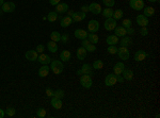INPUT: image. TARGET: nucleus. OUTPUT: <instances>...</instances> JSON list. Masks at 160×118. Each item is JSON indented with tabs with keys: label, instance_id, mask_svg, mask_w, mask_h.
<instances>
[{
	"label": "nucleus",
	"instance_id": "nucleus-1",
	"mask_svg": "<svg viewBox=\"0 0 160 118\" xmlns=\"http://www.w3.org/2000/svg\"><path fill=\"white\" fill-rule=\"evenodd\" d=\"M50 68H51L53 73L60 75L63 71V69H64V66H63L61 61H59V60H53V61H51V67Z\"/></svg>",
	"mask_w": 160,
	"mask_h": 118
},
{
	"label": "nucleus",
	"instance_id": "nucleus-2",
	"mask_svg": "<svg viewBox=\"0 0 160 118\" xmlns=\"http://www.w3.org/2000/svg\"><path fill=\"white\" fill-rule=\"evenodd\" d=\"M80 84L82 85L84 88H90L93 84V80H92V76L90 75H81L80 78Z\"/></svg>",
	"mask_w": 160,
	"mask_h": 118
},
{
	"label": "nucleus",
	"instance_id": "nucleus-3",
	"mask_svg": "<svg viewBox=\"0 0 160 118\" xmlns=\"http://www.w3.org/2000/svg\"><path fill=\"white\" fill-rule=\"evenodd\" d=\"M129 5L132 10L141 11L144 7V1L143 0H130L129 1Z\"/></svg>",
	"mask_w": 160,
	"mask_h": 118
},
{
	"label": "nucleus",
	"instance_id": "nucleus-4",
	"mask_svg": "<svg viewBox=\"0 0 160 118\" xmlns=\"http://www.w3.org/2000/svg\"><path fill=\"white\" fill-rule=\"evenodd\" d=\"M116 54L120 56V59L121 60H124V61H127L129 59V51L127 47H120L118 48V52H116Z\"/></svg>",
	"mask_w": 160,
	"mask_h": 118
},
{
	"label": "nucleus",
	"instance_id": "nucleus-5",
	"mask_svg": "<svg viewBox=\"0 0 160 118\" xmlns=\"http://www.w3.org/2000/svg\"><path fill=\"white\" fill-rule=\"evenodd\" d=\"M92 71H93V68H92L90 64H83L81 69L77 70V75L78 76H81V75H90V76H92Z\"/></svg>",
	"mask_w": 160,
	"mask_h": 118
},
{
	"label": "nucleus",
	"instance_id": "nucleus-6",
	"mask_svg": "<svg viewBox=\"0 0 160 118\" xmlns=\"http://www.w3.org/2000/svg\"><path fill=\"white\" fill-rule=\"evenodd\" d=\"M16 7H15L14 2H11V1H8V2H4L1 7V10L3 11V13H12L14 12Z\"/></svg>",
	"mask_w": 160,
	"mask_h": 118
},
{
	"label": "nucleus",
	"instance_id": "nucleus-7",
	"mask_svg": "<svg viewBox=\"0 0 160 118\" xmlns=\"http://www.w3.org/2000/svg\"><path fill=\"white\" fill-rule=\"evenodd\" d=\"M104 27L107 31H112V30H114L115 27H116V20L113 19L112 17L107 18L106 21H105V24H104Z\"/></svg>",
	"mask_w": 160,
	"mask_h": 118
},
{
	"label": "nucleus",
	"instance_id": "nucleus-8",
	"mask_svg": "<svg viewBox=\"0 0 160 118\" xmlns=\"http://www.w3.org/2000/svg\"><path fill=\"white\" fill-rule=\"evenodd\" d=\"M88 30L91 32V33H96V32L99 30V22L95 19H92V20L89 21L88 24Z\"/></svg>",
	"mask_w": 160,
	"mask_h": 118
},
{
	"label": "nucleus",
	"instance_id": "nucleus-9",
	"mask_svg": "<svg viewBox=\"0 0 160 118\" xmlns=\"http://www.w3.org/2000/svg\"><path fill=\"white\" fill-rule=\"evenodd\" d=\"M116 82H118L116 81V75H114V73H109L105 79V84L107 86H113Z\"/></svg>",
	"mask_w": 160,
	"mask_h": 118
},
{
	"label": "nucleus",
	"instance_id": "nucleus-10",
	"mask_svg": "<svg viewBox=\"0 0 160 118\" xmlns=\"http://www.w3.org/2000/svg\"><path fill=\"white\" fill-rule=\"evenodd\" d=\"M89 12H91L92 14L94 15H98L101 13V4L96 3V2H93L89 5Z\"/></svg>",
	"mask_w": 160,
	"mask_h": 118
},
{
	"label": "nucleus",
	"instance_id": "nucleus-11",
	"mask_svg": "<svg viewBox=\"0 0 160 118\" xmlns=\"http://www.w3.org/2000/svg\"><path fill=\"white\" fill-rule=\"evenodd\" d=\"M136 20H137V24H139L140 27H146V26L148 24V22H150L148 17H146L144 15H138L136 18Z\"/></svg>",
	"mask_w": 160,
	"mask_h": 118
},
{
	"label": "nucleus",
	"instance_id": "nucleus-12",
	"mask_svg": "<svg viewBox=\"0 0 160 118\" xmlns=\"http://www.w3.org/2000/svg\"><path fill=\"white\" fill-rule=\"evenodd\" d=\"M85 17H87L85 13L79 11V12H75V13H74V15L72 16V19H73V22H78V21L83 20Z\"/></svg>",
	"mask_w": 160,
	"mask_h": 118
},
{
	"label": "nucleus",
	"instance_id": "nucleus-13",
	"mask_svg": "<svg viewBox=\"0 0 160 118\" xmlns=\"http://www.w3.org/2000/svg\"><path fill=\"white\" fill-rule=\"evenodd\" d=\"M38 52H36V50H28V51L26 52V59L28 60V61H31V62H33V61H36L38 60Z\"/></svg>",
	"mask_w": 160,
	"mask_h": 118
},
{
	"label": "nucleus",
	"instance_id": "nucleus-14",
	"mask_svg": "<svg viewBox=\"0 0 160 118\" xmlns=\"http://www.w3.org/2000/svg\"><path fill=\"white\" fill-rule=\"evenodd\" d=\"M38 61L42 65H47V64H49V63H51V59H50V56H47V54H45V53H42L41 56H38Z\"/></svg>",
	"mask_w": 160,
	"mask_h": 118
},
{
	"label": "nucleus",
	"instance_id": "nucleus-15",
	"mask_svg": "<svg viewBox=\"0 0 160 118\" xmlns=\"http://www.w3.org/2000/svg\"><path fill=\"white\" fill-rule=\"evenodd\" d=\"M147 53H146L144 50H139V51H137L136 53H135V60L136 61H138V62H141V61H143V60H145L146 58H147Z\"/></svg>",
	"mask_w": 160,
	"mask_h": 118
},
{
	"label": "nucleus",
	"instance_id": "nucleus-16",
	"mask_svg": "<svg viewBox=\"0 0 160 118\" xmlns=\"http://www.w3.org/2000/svg\"><path fill=\"white\" fill-rule=\"evenodd\" d=\"M124 69H125V65L121 62L116 63L114 66H113V73H114V75H116V76H118V75H122Z\"/></svg>",
	"mask_w": 160,
	"mask_h": 118
},
{
	"label": "nucleus",
	"instance_id": "nucleus-17",
	"mask_svg": "<svg viewBox=\"0 0 160 118\" xmlns=\"http://www.w3.org/2000/svg\"><path fill=\"white\" fill-rule=\"evenodd\" d=\"M56 12L57 13H65L68 11V4L67 3H64V2H60L59 4H57L56 5Z\"/></svg>",
	"mask_w": 160,
	"mask_h": 118
},
{
	"label": "nucleus",
	"instance_id": "nucleus-18",
	"mask_svg": "<svg viewBox=\"0 0 160 118\" xmlns=\"http://www.w3.org/2000/svg\"><path fill=\"white\" fill-rule=\"evenodd\" d=\"M88 33L87 31H84V30H82V29H77L76 31H75V37L79 38V39H84V38L88 37Z\"/></svg>",
	"mask_w": 160,
	"mask_h": 118
},
{
	"label": "nucleus",
	"instance_id": "nucleus-19",
	"mask_svg": "<svg viewBox=\"0 0 160 118\" xmlns=\"http://www.w3.org/2000/svg\"><path fill=\"white\" fill-rule=\"evenodd\" d=\"M49 70H50V67H48L47 65H43L40 69H38V76L41 78H45V77L48 76Z\"/></svg>",
	"mask_w": 160,
	"mask_h": 118
},
{
	"label": "nucleus",
	"instance_id": "nucleus-20",
	"mask_svg": "<svg viewBox=\"0 0 160 118\" xmlns=\"http://www.w3.org/2000/svg\"><path fill=\"white\" fill-rule=\"evenodd\" d=\"M114 32H115V35L118 37H123V36H125L127 34V30L124 27H122V26L121 27H115Z\"/></svg>",
	"mask_w": 160,
	"mask_h": 118
},
{
	"label": "nucleus",
	"instance_id": "nucleus-21",
	"mask_svg": "<svg viewBox=\"0 0 160 118\" xmlns=\"http://www.w3.org/2000/svg\"><path fill=\"white\" fill-rule=\"evenodd\" d=\"M122 75H123L124 80L130 81V80H132V79H133V71H132L131 69H126V68H125V69L123 70Z\"/></svg>",
	"mask_w": 160,
	"mask_h": 118
},
{
	"label": "nucleus",
	"instance_id": "nucleus-22",
	"mask_svg": "<svg viewBox=\"0 0 160 118\" xmlns=\"http://www.w3.org/2000/svg\"><path fill=\"white\" fill-rule=\"evenodd\" d=\"M72 22H73V19H72V17H70V16L62 17L61 18V20H60V24H61V26H62L63 28H66V27L70 26Z\"/></svg>",
	"mask_w": 160,
	"mask_h": 118
},
{
	"label": "nucleus",
	"instance_id": "nucleus-23",
	"mask_svg": "<svg viewBox=\"0 0 160 118\" xmlns=\"http://www.w3.org/2000/svg\"><path fill=\"white\" fill-rule=\"evenodd\" d=\"M87 49L84 48V47H80L78 50H77V58L78 60H84L85 59V56H87Z\"/></svg>",
	"mask_w": 160,
	"mask_h": 118
},
{
	"label": "nucleus",
	"instance_id": "nucleus-24",
	"mask_svg": "<svg viewBox=\"0 0 160 118\" xmlns=\"http://www.w3.org/2000/svg\"><path fill=\"white\" fill-rule=\"evenodd\" d=\"M70 56H72V54H70V51H68V50H63L60 53V59L62 60L63 62H68L70 60Z\"/></svg>",
	"mask_w": 160,
	"mask_h": 118
},
{
	"label": "nucleus",
	"instance_id": "nucleus-25",
	"mask_svg": "<svg viewBox=\"0 0 160 118\" xmlns=\"http://www.w3.org/2000/svg\"><path fill=\"white\" fill-rule=\"evenodd\" d=\"M132 44V39L128 36H123L122 39L120 41V45L122 46V47H128Z\"/></svg>",
	"mask_w": 160,
	"mask_h": 118
},
{
	"label": "nucleus",
	"instance_id": "nucleus-26",
	"mask_svg": "<svg viewBox=\"0 0 160 118\" xmlns=\"http://www.w3.org/2000/svg\"><path fill=\"white\" fill-rule=\"evenodd\" d=\"M106 43L108 44L109 46L110 45H116L118 43V37L116 35H109L108 37L106 38Z\"/></svg>",
	"mask_w": 160,
	"mask_h": 118
},
{
	"label": "nucleus",
	"instance_id": "nucleus-27",
	"mask_svg": "<svg viewBox=\"0 0 160 118\" xmlns=\"http://www.w3.org/2000/svg\"><path fill=\"white\" fill-rule=\"evenodd\" d=\"M51 105L55 109H57V110H60V109L62 108V101H61L60 98L53 97L51 99Z\"/></svg>",
	"mask_w": 160,
	"mask_h": 118
},
{
	"label": "nucleus",
	"instance_id": "nucleus-28",
	"mask_svg": "<svg viewBox=\"0 0 160 118\" xmlns=\"http://www.w3.org/2000/svg\"><path fill=\"white\" fill-rule=\"evenodd\" d=\"M143 13H144V16L146 17H150L155 14V9L152 7H143Z\"/></svg>",
	"mask_w": 160,
	"mask_h": 118
},
{
	"label": "nucleus",
	"instance_id": "nucleus-29",
	"mask_svg": "<svg viewBox=\"0 0 160 118\" xmlns=\"http://www.w3.org/2000/svg\"><path fill=\"white\" fill-rule=\"evenodd\" d=\"M47 48L50 52L52 53H56L58 51V45H57L56 42H53V41H50L49 43H47Z\"/></svg>",
	"mask_w": 160,
	"mask_h": 118
},
{
	"label": "nucleus",
	"instance_id": "nucleus-30",
	"mask_svg": "<svg viewBox=\"0 0 160 118\" xmlns=\"http://www.w3.org/2000/svg\"><path fill=\"white\" fill-rule=\"evenodd\" d=\"M88 39H89V42L91 43V44H94V45H96L98 43V35L95 34V33H91V34H88Z\"/></svg>",
	"mask_w": 160,
	"mask_h": 118
},
{
	"label": "nucleus",
	"instance_id": "nucleus-31",
	"mask_svg": "<svg viewBox=\"0 0 160 118\" xmlns=\"http://www.w3.org/2000/svg\"><path fill=\"white\" fill-rule=\"evenodd\" d=\"M123 11L121 9H118V10L113 11V15H112V18L115 19V20H118V19H122L123 17Z\"/></svg>",
	"mask_w": 160,
	"mask_h": 118
},
{
	"label": "nucleus",
	"instance_id": "nucleus-32",
	"mask_svg": "<svg viewBox=\"0 0 160 118\" xmlns=\"http://www.w3.org/2000/svg\"><path fill=\"white\" fill-rule=\"evenodd\" d=\"M46 19L50 22H53V21H56L58 19V13L57 12H49L48 15H47V17Z\"/></svg>",
	"mask_w": 160,
	"mask_h": 118
},
{
	"label": "nucleus",
	"instance_id": "nucleus-33",
	"mask_svg": "<svg viewBox=\"0 0 160 118\" xmlns=\"http://www.w3.org/2000/svg\"><path fill=\"white\" fill-rule=\"evenodd\" d=\"M50 38H51V41L58 43L61 41V34H60L59 32L53 31V32H51V34H50Z\"/></svg>",
	"mask_w": 160,
	"mask_h": 118
},
{
	"label": "nucleus",
	"instance_id": "nucleus-34",
	"mask_svg": "<svg viewBox=\"0 0 160 118\" xmlns=\"http://www.w3.org/2000/svg\"><path fill=\"white\" fill-rule=\"evenodd\" d=\"M103 15L106 18H111L112 15H113V10H112L111 7H107V9H105L103 11Z\"/></svg>",
	"mask_w": 160,
	"mask_h": 118
},
{
	"label": "nucleus",
	"instance_id": "nucleus-35",
	"mask_svg": "<svg viewBox=\"0 0 160 118\" xmlns=\"http://www.w3.org/2000/svg\"><path fill=\"white\" fill-rule=\"evenodd\" d=\"M64 96H65V94H64V90H55V92H53V97L62 99Z\"/></svg>",
	"mask_w": 160,
	"mask_h": 118
},
{
	"label": "nucleus",
	"instance_id": "nucleus-36",
	"mask_svg": "<svg viewBox=\"0 0 160 118\" xmlns=\"http://www.w3.org/2000/svg\"><path fill=\"white\" fill-rule=\"evenodd\" d=\"M104 67V63L101 60H96L94 61V64H93V68L94 69H101Z\"/></svg>",
	"mask_w": 160,
	"mask_h": 118
},
{
	"label": "nucleus",
	"instance_id": "nucleus-37",
	"mask_svg": "<svg viewBox=\"0 0 160 118\" xmlns=\"http://www.w3.org/2000/svg\"><path fill=\"white\" fill-rule=\"evenodd\" d=\"M36 116L38 118H44L46 116V110L43 108H40L38 109V111H36Z\"/></svg>",
	"mask_w": 160,
	"mask_h": 118
},
{
	"label": "nucleus",
	"instance_id": "nucleus-38",
	"mask_svg": "<svg viewBox=\"0 0 160 118\" xmlns=\"http://www.w3.org/2000/svg\"><path fill=\"white\" fill-rule=\"evenodd\" d=\"M4 113H5V115H7L8 117H13L15 115V113H16V111H15L14 108H8Z\"/></svg>",
	"mask_w": 160,
	"mask_h": 118
},
{
	"label": "nucleus",
	"instance_id": "nucleus-39",
	"mask_svg": "<svg viewBox=\"0 0 160 118\" xmlns=\"http://www.w3.org/2000/svg\"><path fill=\"white\" fill-rule=\"evenodd\" d=\"M107 51L110 53V54H116V52H118V47L115 45H110L107 49Z\"/></svg>",
	"mask_w": 160,
	"mask_h": 118
},
{
	"label": "nucleus",
	"instance_id": "nucleus-40",
	"mask_svg": "<svg viewBox=\"0 0 160 118\" xmlns=\"http://www.w3.org/2000/svg\"><path fill=\"white\" fill-rule=\"evenodd\" d=\"M122 27H124L125 29H128L131 27V20L128 19V18H126V19H123L122 21Z\"/></svg>",
	"mask_w": 160,
	"mask_h": 118
},
{
	"label": "nucleus",
	"instance_id": "nucleus-41",
	"mask_svg": "<svg viewBox=\"0 0 160 118\" xmlns=\"http://www.w3.org/2000/svg\"><path fill=\"white\" fill-rule=\"evenodd\" d=\"M103 2L107 7H112L115 4L114 0H103Z\"/></svg>",
	"mask_w": 160,
	"mask_h": 118
},
{
	"label": "nucleus",
	"instance_id": "nucleus-42",
	"mask_svg": "<svg viewBox=\"0 0 160 118\" xmlns=\"http://www.w3.org/2000/svg\"><path fill=\"white\" fill-rule=\"evenodd\" d=\"M68 39H70V36H68L67 33H64L63 35H61V42H62V44H64V45L67 44Z\"/></svg>",
	"mask_w": 160,
	"mask_h": 118
},
{
	"label": "nucleus",
	"instance_id": "nucleus-43",
	"mask_svg": "<svg viewBox=\"0 0 160 118\" xmlns=\"http://www.w3.org/2000/svg\"><path fill=\"white\" fill-rule=\"evenodd\" d=\"M85 49H87L88 52H94V51H96V46H95L94 44H89V45L85 47Z\"/></svg>",
	"mask_w": 160,
	"mask_h": 118
},
{
	"label": "nucleus",
	"instance_id": "nucleus-44",
	"mask_svg": "<svg viewBox=\"0 0 160 118\" xmlns=\"http://www.w3.org/2000/svg\"><path fill=\"white\" fill-rule=\"evenodd\" d=\"M140 34L142 35V36H146V35L148 34V30L146 29V27H141V29H140Z\"/></svg>",
	"mask_w": 160,
	"mask_h": 118
},
{
	"label": "nucleus",
	"instance_id": "nucleus-45",
	"mask_svg": "<svg viewBox=\"0 0 160 118\" xmlns=\"http://www.w3.org/2000/svg\"><path fill=\"white\" fill-rule=\"evenodd\" d=\"M53 92L55 90H52L50 87H47L46 88V95H47V97H53Z\"/></svg>",
	"mask_w": 160,
	"mask_h": 118
},
{
	"label": "nucleus",
	"instance_id": "nucleus-46",
	"mask_svg": "<svg viewBox=\"0 0 160 118\" xmlns=\"http://www.w3.org/2000/svg\"><path fill=\"white\" fill-rule=\"evenodd\" d=\"M44 49H45L44 45H38V47H36V52H38V53H43Z\"/></svg>",
	"mask_w": 160,
	"mask_h": 118
},
{
	"label": "nucleus",
	"instance_id": "nucleus-47",
	"mask_svg": "<svg viewBox=\"0 0 160 118\" xmlns=\"http://www.w3.org/2000/svg\"><path fill=\"white\" fill-rule=\"evenodd\" d=\"M89 44H91V43L89 42V39H88V38H84V39H82V43H81V46L85 48V47H87V46L89 45Z\"/></svg>",
	"mask_w": 160,
	"mask_h": 118
},
{
	"label": "nucleus",
	"instance_id": "nucleus-48",
	"mask_svg": "<svg viewBox=\"0 0 160 118\" xmlns=\"http://www.w3.org/2000/svg\"><path fill=\"white\" fill-rule=\"evenodd\" d=\"M49 3L51 5H57V4L60 3V0H49Z\"/></svg>",
	"mask_w": 160,
	"mask_h": 118
},
{
	"label": "nucleus",
	"instance_id": "nucleus-49",
	"mask_svg": "<svg viewBox=\"0 0 160 118\" xmlns=\"http://www.w3.org/2000/svg\"><path fill=\"white\" fill-rule=\"evenodd\" d=\"M81 12H83V13L89 12V5H82L81 7Z\"/></svg>",
	"mask_w": 160,
	"mask_h": 118
},
{
	"label": "nucleus",
	"instance_id": "nucleus-50",
	"mask_svg": "<svg viewBox=\"0 0 160 118\" xmlns=\"http://www.w3.org/2000/svg\"><path fill=\"white\" fill-rule=\"evenodd\" d=\"M116 81L120 82V83H123V82H124V78L121 77V75H118V76H116Z\"/></svg>",
	"mask_w": 160,
	"mask_h": 118
},
{
	"label": "nucleus",
	"instance_id": "nucleus-51",
	"mask_svg": "<svg viewBox=\"0 0 160 118\" xmlns=\"http://www.w3.org/2000/svg\"><path fill=\"white\" fill-rule=\"evenodd\" d=\"M126 30H127V34H133V33H135V30H133L131 27L128 29H126Z\"/></svg>",
	"mask_w": 160,
	"mask_h": 118
},
{
	"label": "nucleus",
	"instance_id": "nucleus-52",
	"mask_svg": "<svg viewBox=\"0 0 160 118\" xmlns=\"http://www.w3.org/2000/svg\"><path fill=\"white\" fill-rule=\"evenodd\" d=\"M4 115H5V113H4V111L2 110V109H0V118H3Z\"/></svg>",
	"mask_w": 160,
	"mask_h": 118
},
{
	"label": "nucleus",
	"instance_id": "nucleus-53",
	"mask_svg": "<svg viewBox=\"0 0 160 118\" xmlns=\"http://www.w3.org/2000/svg\"><path fill=\"white\" fill-rule=\"evenodd\" d=\"M67 12H68V15H67V16H70V17H72L74 15V13H75L74 11H67Z\"/></svg>",
	"mask_w": 160,
	"mask_h": 118
},
{
	"label": "nucleus",
	"instance_id": "nucleus-54",
	"mask_svg": "<svg viewBox=\"0 0 160 118\" xmlns=\"http://www.w3.org/2000/svg\"><path fill=\"white\" fill-rule=\"evenodd\" d=\"M4 3V0H0V7H2V4Z\"/></svg>",
	"mask_w": 160,
	"mask_h": 118
},
{
	"label": "nucleus",
	"instance_id": "nucleus-55",
	"mask_svg": "<svg viewBox=\"0 0 160 118\" xmlns=\"http://www.w3.org/2000/svg\"><path fill=\"white\" fill-rule=\"evenodd\" d=\"M148 1H150V2H157L158 0H148Z\"/></svg>",
	"mask_w": 160,
	"mask_h": 118
},
{
	"label": "nucleus",
	"instance_id": "nucleus-56",
	"mask_svg": "<svg viewBox=\"0 0 160 118\" xmlns=\"http://www.w3.org/2000/svg\"><path fill=\"white\" fill-rule=\"evenodd\" d=\"M2 13H3V11H2V10H0V16L2 15Z\"/></svg>",
	"mask_w": 160,
	"mask_h": 118
}]
</instances>
